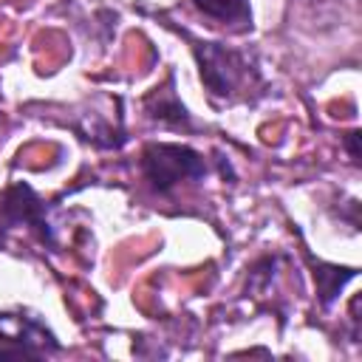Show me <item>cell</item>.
Returning <instances> with one entry per match:
<instances>
[{
	"mask_svg": "<svg viewBox=\"0 0 362 362\" xmlns=\"http://www.w3.org/2000/svg\"><path fill=\"white\" fill-rule=\"evenodd\" d=\"M192 54L198 59L201 82L212 99L235 102L249 93V88L260 79L257 68L249 62L243 51H235L221 42H195Z\"/></svg>",
	"mask_w": 362,
	"mask_h": 362,
	"instance_id": "obj_1",
	"label": "cell"
},
{
	"mask_svg": "<svg viewBox=\"0 0 362 362\" xmlns=\"http://www.w3.org/2000/svg\"><path fill=\"white\" fill-rule=\"evenodd\" d=\"M141 173L156 192H170L181 181H198L206 175V161L189 144L153 141L141 150Z\"/></svg>",
	"mask_w": 362,
	"mask_h": 362,
	"instance_id": "obj_2",
	"label": "cell"
},
{
	"mask_svg": "<svg viewBox=\"0 0 362 362\" xmlns=\"http://www.w3.org/2000/svg\"><path fill=\"white\" fill-rule=\"evenodd\" d=\"M0 221L6 226H28L42 243L54 246V232L45 218V204L42 198L23 181L11 184L3 198H0Z\"/></svg>",
	"mask_w": 362,
	"mask_h": 362,
	"instance_id": "obj_3",
	"label": "cell"
},
{
	"mask_svg": "<svg viewBox=\"0 0 362 362\" xmlns=\"http://www.w3.org/2000/svg\"><path fill=\"white\" fill-rule=\"evenodd\" d=\"M0 342L25 354V359H42L45 354L59 351L57 337L31 314H0Z\"/></svg>",
	"mask_w": 362,
	"mask_h": 362,
	"instance_id": "obj_4",
	"label": "cell"
},
{
	"mask_svg": "<svg viewBox=\"0 0 362 362\" xmlns=\"http://www.w3.org/2000/svg\"><path fill=\"white\" fill-rule=\"evenodd\" d=\"M144 113L153 119V122H161L167 127H175V130H189L192 127V119L187 113V107L178 102L175 96V88H173V76H167L164 85L153 88L147 96H144Z\"/></svg>",
	"mask_w": 362,
	"mask_h": 362,
	"instance_id": "obj_5",
	"label": "cell"
},
{
	"mask_svg": "<svg viewBox=\"0 0 362 362\" xmlns=\"http://www.w3.org/2000/svg\"><path fill=\"white\" fill-rule=\"evenodd\" d=\"M314 269V283H317V297L322 305H331L334 297L339 294V288L356 277V269L351 266H337V263H322V260H311Z\"/></svg>",
	"mask_w": 362,
	"mask_h": 362,
	"instance_id": "obj_6",
	"label": "cell"
},
{
	"mask_svg": "<svg viewBox=\"0 0 362 362\" xmlns=\"http://www.w3.org/2000/svg\"><path fill=\"white\" fill-rule=\"evenodd\" d=\"M195 8L218 23H252L249 0H192Z\"/></svg>",
	"mask_w": 362,
	"mask_h": 362,
	"instance_id": "obj_7",
	"label": "cell"
},
{
	"mask_svg": "<svg viewBox=\"0 0 362 362\" xmlns=\"http://www.w3.org/2000/svg\"><path fill=\"white\" fill-rule=\"evenodd\" d=\"M359 139H362V133H359V130H348V133L342 136V144H345V150H348V158H351L354 164H359V158H362V150H359Z\"/></svg>",
	"mask_w": 362,
	"mask_h": 362,
	"instance_id": "obj_8",
	"label": "cell"
}]
</instances>
